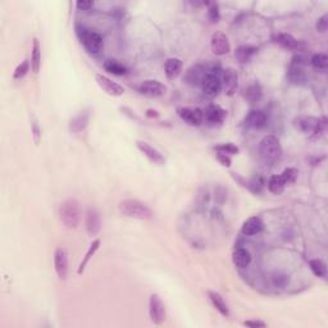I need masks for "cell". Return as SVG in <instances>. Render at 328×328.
I'll return each instance as SVG.
<instances>
[{
	"mask_svg": "<svg viewBox=\"0 0 328 328\" xmlns=\"http://www.w3.org/2000/svg\"><path fill=\"white\" fill-rule=\"evenodd\" d=\"M118 209L122 215L128 218H134V219L146 221V219H151V218H153V210H151L145 203L140 202V200H122L118 204Z\"/></svg>",
	"mask_w": 328,
	"mask_h": 328,
	"instance_id": "1",
	"label": "cell"
},
{
	"mask_svg": "<svg viewBox=\"0 0 328 328\" xmlns=\"http://www.w3.org/2000/svg\"><path fill=\"white\" fill-rule=\"evenodd\" d=\"M259 154L266 163L275 164L282 156V146L275 135H267L259 144Z\"/></svg>",
	"mask_w": 328,
	"mask_h": 328,
	"instance_id": "2",
	"label": "cell"
},
{
	"mask_svg": "<svg viewBox=\"0 0 328 328\" xmlns=\"http://www.w3.org/2000/svg\"><path fill=\"white\" fill-rule=\"evenodd\" d=\"M59 218L64 227L70 229L77 228L80 224L81 214H80V205L77 200L68 199L60 205L59 208Z\"/></svg>",
	"mask_w": 328,
	"mask_h": 328,
	"instance_id": "3",
	"label": "cell"
},
{
	"mask_svg": "<svg viewBox=\"0 0 328 328\" xmlns=\"http://www.w3.org/2000/svg\"><path fill=\"white\" fill-rule=\"evenodd\" d=\"M77 31V36L80 39L81 44L84 45V48L89 51L90 54H99L104 48V41L100 34L95 32V31L87 30L85 27H76Z\"/></svg>",
	"mask_w": 328,
	"mask_h": 328,
	"instance_id": "4",
	"label": "cell"
},
{
	"mask_svg": "<svg viewBox=\"0 0 328 328\" xmlns=\"http://www.w3.org/2000/svg\"><path fill=\"white\" fill-rule=\"evenodd\" d=\"M293 123H295V127L299 131H302L303 134L310 135L313 138H318L325 128V119H320L312 116L299 117L293 121Z\"/></svg>",
	"mask_w": 328,
	"mask_h": 328,
	"instance_id": "5",
	"label": "cell"
},
{
	"mask_svg": "<svg viewBox=\"0 0 328 328\" xmlns=\"http://www.w3.org/2000/svg\"><path fill=\"white\" fill-rule=\"evenodd\" d=\"M149 315H150L151 322L156 325H160L167 317L166 305H164L160 296L156 295V293L150 295V299H149Z\"/></svg>",
	"mask_w": 328,
	"mask_h": 328,
	"instance_id": "6",
	"label": "cell"
},
{
	"mask_svg": "<svg viewBox=\"0 0 328 328\" xmlns=\"http://www.w3.org/2000/svg\"><path fill=\"white\" fill-rule=\"evenodd\" d=\"M138 91L146 97H160L166 94L167 87L156 80H145L138 86Z\"/></svg>",
	"mask_w": 328,
	"mask_h": 328,
	"instance_id": "7",
	"label": "cell"
},
{
	"mask_svg": "<svg viewBox=\"0 0 328 328\" xmlns=\"http://www.w3.org/2000/svg\"><path fill=\"white\" fill-rule=\"evenodd\" d=\"M95 80H96V84L99 85L100 89L104 92H107L108 95H111V96L118 97L124 94V87L122 85L117 84L113 80L102 75V73H96L95 75Z\"/></svg>",
	"mask_w": 328,
	"mask_h": 328,
	"instance_id": "8",
	"label": "cell"
},
{
	"mask_svg": "<svg viewBox=\"0 0 328 328\" xmlns=\"http://www.w3.org/2000/svg\"><path fill=\"white\" fill-rule=\"evenodd\" d=\"M222 90L227 96H232L239 86V73L235 68H226L222 73Z\"/></svg>",
	"mask_w": 328,
	"mask_h": 328,
	"instance_id": "9",
	"label": "cell"
},
{
	"mask_svg": "<svg viewBox=\"0 0 328 328\" xmlns=\"http://www.w3.org/2000/svg\"><path fill=\"white\" fill-rule=\"evenodd\" d=\"M54 267H55V272L60 281H64L68 276V254L65 249L58 248L54 253Z\"/></svg>",
	"mask_w": 328,
	"mask_h": 328,
	"instance_id": "10",
	"label": "cell"
},
{
	"mask_svg": "<svg viewBox=\"0 0 328 328\" xmlns=\"http://www.w3.org/2000/svg\"><path fill=\"white\" fill-rule=\"evenodd\" d=\"M136 146H138L139 150L149 159V161H151L155 166H164L166 164V156L155 149L154 146H151L150 144L146 143V141H136Z\"/></svg>",
	"mask_w": 328,
	"mask_h": 328,
	"instance_id": "11",
	"label": "cell"
},
{
	"mask_svg": "<svg viewBox=\"0 0 328 328\" xmlns=\"http://www.w3.org/2000/svg\"><path fill=\"white\" fill-rule=\"evenodd\" d=\"M178 116L191 126H199L204 122V111L199 108H178Z\"/></svg>",
	"mask_w": 328,
	"mask_h": 328,
	"instance_id": "12",
	"label": "cell"
},
{
	"mask_svg": "<svg viewBox=\"0 0 328 328\" xmlns=\"http://www.w3.org/2000/svg\"><path fill=\"white\" fill-rule=\"evenodd\" d=\"M202 87L205 96L209 97V99H213V97H215L222 91L221 78H219V76L215 75V73H209L205 77V80L203 81Z\"/></svg>",
	"mask_w": 328,
	"mask_h": 328,
	"instance_id": "13",
	"label": "cell"
},
{
	"mask_svg": "<svg viewBox=\"0 0 328 328\" xmlns=\"http://www.w3.org/2000/svg\"><path fill=\"white\" fill-rule=\"evenodd\" d=\"M210 48H212L213 53L215 55H218V57L226 55V54H228L231 51L228 38L223 32L213 34L212 39H210Z\"/></svg>",
	"mask_w": 328,
	"mask_h": 328,
	"instance_id": "14",
	"label": "cell"
},
{
	"mask_svg": "<svg viewBox=\"0 0 328 328\" xmlns=\"http://www.w3.org/2000/svg\"><path fill=\"white\" fill-rule=\"evenodd\" d=\"M208 75H209V72L207 71L205 65L195 64L186 71L185 81L191 86H199L203 84V81L205 80Z\"/></svg>",
	"mask_w": 328,
	"mask_h": 328,
	"instance_id": "15",
	"label": "cell"
},
{
	"mask_svg": "<svg viewBox=\"0 0 328 328\" xmlns=\"http://www.w3.org/2000/svg\"><path fill=\"white\" fill-rule=\"evenodd\" d=\"M227 117V112L218 105H209L204 111V119L210 124H221Z\"/></svg>",
	"mask_w": 328,
	"mask_h": 328,
	"instance_id": "16",
	"label": "cell"
},
{
	"mask_svg": "<svg viewBox=\"0 0 328 328\" xmlns=\"http://www.w3.org/2000/svg\"><path fill=\"white\" fill-rule=\"evenodd\" d=\"M100 214L95 208H89L86 213V231L90 236H95L100 231Z\"/></svg>",
	"mask_w": 328,
	"mask_h": 328,
	"instance_id": "17",
	"label": "cell"
},
{
	"mask_svg": "<svg viewBox=\"0 0 328 328\" xmlns=\"http://www.w3.org/2000/svg\"><path fill=\"white\" fill-rule=\"evenodd\" d=\"M90 122V113L89 111L80 112L75 118H72L70 121V131L72 134H81L84 132L85 128L87 127Z\"/></svg>",
	"mask_w": 328,
	"mask_h": 328,
	"instance_id": "18",
	"label": "cell"
},
{
	"mask_svg": "<svg viewBox=\"0 0 328 328\" xmlns=\"http://www.w3.org/2000/svg\"><path fill=\"white\" fill-rule=\"evenodd\" d=\"M245 123L248 124L249 127H251V128L260 129L267 126L268 117L263 111H251L246 117V119H245Z\"/></svg>",
	"mask_w": 328,
	"mask_h": 328,
	"instance_id": "19",
	"label": "cell"
},
{
	"mask_svg": "<svg viewBox=\"0 0 328 328\" xmlns=\"http://www.w3.org/2000/svg\"><path fill=\"white\" fill-rule=\"evenodd\" d=\"M263 229V222L259 217H250L242 223L241 234L245 236H254Z\"/></svg>",
	"mask_w": 328,
	"mask_h": 328,
	"instance_id": "20",
	"label": "cell"
},
{
	"mask_svg": "<svg viewBox=\"0 0 328 328\" xmlns=\"http://www.w3.org/2000/svg\"><path fill=\"white\" fill-rule=\"evenodd\" d=\"M182 60L180 58H170L164 64V72L168 80H176L182 72Z\"/></svg>",
	"mask_w": 328,
	"mask_h": 328,
	"instance_id": "21",
	"label": "cell"
},
{
	"mask_svg": "<svg viewBox=\"0 0 328 328\" xmlns=\"http://www.w3.org/2000/svg\"><path fill=\"white\" fill-rule=\"evenodd\" d=\"M208 296H209V300L212 302L213 307L218 310V313L223 317H228L229 315V308L227 305L226 300L223 299V296L221 293L215 292V291H209L208 292Z\"/></svg>",
	"mask_w": 328,
	"mask_h": 328,
	"instance_id": "22",
	"label": "cell"
},
{
	"mask_svg": "<svg viewBox=\"0 0 328 328\" xmlns=\"http://www.w3.org/2000/svg\"><path fill=\"white\" fill-rule=\"evenodd\" d=\"M275 40L281 46L290 49V50H300L302 49V41H299L298 39H295L290 34H277L275 36Z\"/></svg>",
	"mask_w": 328,
	"mask_h": 328,
	"instance_id": "23",
	"label": "cell"
},
{
	"mask_svg": "<svg viewBox=\"0 0 328 328\" xmlns=\"http://www.w3.org/2000/svg\"><path fill=\"white\" fill-rule=\"evenodd\" d=\"M232 261H234V264L237 268L245 269L246 267L250 266L251 254L249 253V250H246V249L239 248L232 254Z\"/></svg>",
	"mask_w": 328,
	"mask_h": 328,
	"instance_id": "24",
	"label": "cell"
},
{
	"mask_svg": "<svg viewBox=\"0 0 328 328\" xmlns=\"http://www.w3.org/2000/svg\"><path fill=\"white\" fill-rule=\"evenodd\" d=\"M258 53V48L250 45H242L236 49L235 51V57L237 58L240 63H248L251 58Z\"/></svg>",
	"mask_w": 328,
	"mask_h": 328,
	"instance_id": "25",
	"label": "cell"
},
{
	"mask_svg": "<svg viewBox=\"0 0 328 328\" xmlns=\"http://www.w3.org/2000/svg\"><path fill=\"white\" fill-rule=\"evenodd\" d=\"M99 248H100V240L99 239L94 240V241H92V244L90 245L89 250H87L86 254H85L82 261L80 263V267H78V269H77V275H82V273H84L85 269H86V267H87V264H89V261L91 260L92 256L95 255V253L99 250Z\"/></svg>",
	"mask_w": 328,
	"mask_h": 328,
	"instance_id": "26",
	"label": "cell"
},
{
	"mask_svg": "<svg viewBox=\"0 0 328 328\" xmlns=\"http://www.w3.org/2000/svg\"><path fill=\"white\" fill-rule=\"evenodd\" d=\"M267 186H268L269 192H272L273 195H280V194H282L283 191H285L287 183H286L285 180L281 177V175H278V176L276 175V176H272V177L269 178Z\"/></svg>",
	"mask_w": 328,
	"mask_h": 328,
	"instance_id": "27",
	"label": "cell"
},
{
	"mask_svg": "<svg viewBox=\"0 0 328 328\" xmlns=\"http://www.w3.org/2000/svg\"><path fill=\"white\" fill-rule=\"evenodd\" d=\"M41 67V46L38 39H34L32 53H31V70L38 75Z\"/></svg>",
	"mask_w": 328,
	"mask_h": 328,
	"instance_id": "28",
	"label": "cell"
},
{
	"mask_svg": "<svg viewBox=\"0 0 328 328\" xmlns=\"http://www.w3.org/2000/svg\"><path fill=\"white\" fill-rule=\"evenodd\" d=\"M244 96H245V99L250 103L259 102V100L261 99V96H263V90H261L260 85L256 84V82L255 84L249 85V86L245 89Z\"/></svg>",
	"mask_w": 328,
	"mask_h": 328,
	"instance_id": "29",
	"label": "cell"
},
{
	"mask_svg": "<svg viewBox=\"0 0 328 328\" xmlns=\"http://www.w3.org/2000/svg\"><path fill=\"white\" fill-rule=\"evenodd\" d=\"M105 71H108L109 73H113L116 76H123L127 73L126 65L122 64L121 62L116 59H108L104 62Z\"/></svg>",
	"mask_w": 328,
	"mask_h": 328,
	"instance_id": "30",
	"label": "cell"
},
{
	"mask_svg": "<svg viewBox=\"0 0 328 328\" xmlns=\"http://www.w3.org/2000/svg\"><path fill=\"white\" fill-rule=\"evenodd\" d=\"M309 267L317 277H327V266H325V263L323 260H320V259H312L309 261Z\"/></svg>",
	"mask_w": 328,
	"mask_h": 328,
	"instance_id": "31",
	"label": "cell"
},
{
	"mask_svg": "<svg viewBox=\"0 0 328 328\" xmlns=\"http://www.w3.org/2000/svg\"><path fill=\"white\" fill-rule=\"evenodd\" d=\"M310 63H312V65L315 70L324 71L328 65V58L324 53H318L313 55Z\"/></svg>",
	"mask_w": 328,
	"mask_h": 328,
	"instance_id": "32",
	"label": "cell"
},
{
	"mask_svg": "<svg viewBox=\"0 0 328 328\" xmlns=\"http://www.w3.org/2000/svg\"><path fill=\"white\" fill-rule=\"evenodd\" d=\"M288 78H290L291 82L293 84H300L305 80V75L303 72L302 67H298V65H291L290 71H288Z\"/></svg>",
	"mask_w": 328,
	"mask_h": 328,
	"instance_id": "33",
	"label": "cell"
},
{
	"mask_svg": "<svg viewBox=\"0 0 328 328\" xmlns=\"http://www.w3.org/2000/svg\"><path fill=\"white\" fill-rule=\"evenodd\" d=\"M214 150L217 151V153H222V154H226V155H236V154H239V148H237L235 144L232 143H227V144H221V145L215 146Z\"/></svg>",
	"mask_w": 328,
	"mask_h": 328,
	"instance_id": "34",
	"label": "cell"
},
{
	"mask_svg": "<svg viewBox=\"0 0 328 328\" xmlns=\"http://www.w3.org/2000/svg\"><path fill=\"white\" fill-rule=\"evenodd\" d=\"M30 62L28 60H23V62L21 63V64L18 65V67L14 70V73H13V78L14 80H22V78L24 77V76L27 75V73L30 72Z\"/></svg>",
	"mask_w": 328,
	"mask_h": 328,
	"instance_id": "35",
	"label": "cell"
},
{
	"mask_svg": "<svg viewBox=\"0 0 328 328\" xmlns=\"http://www.w3.org/2000/svg\"><path fill=\"white\" fill-rule=\"evenodd\" d=\"M298 176H299V171L293 167L286 168V170H283V172L281 173V177L285 180V182L287 183V185L295 182V181L298 180Z\"/></svg>",
	"mask_w": 328,
	"mask_h": 328,
	"instance_id": "36",
	"label": "cell"
},
{
	"mask_svg": "<svg viewBox=\"0 0 328 328\" xmlns=\"http://www.w3.org/2000/svg\"><path fill=\"white\" fill-rule=\"evenodd\" d=\"M288 281H290L288 276L282 275V273H275V275L272 276V282H273V285L276 287H285L288 283Z\"/></svg>",
	"mask_w": 328,
	"mask_h": 328,
	"instance_id": "37",
	"label": "cell"
},
{
	"mask_svg": "<svg viewBox=\"0 0 328 328\" xmlns=\"http://www.w3.org/2000/svg\"><path fill=\"white\" fill-rule=\"evenodd\" d=\"M328 16L327 14H323L322 17H320L319 19L317 21V24H315V28H317L318 32H322L324 34L325 31H327V27H328Z\"/></svg>",
	"mask_w": 328,
	"mask_h": 328,
	"instance_id": "38",
	"label": "cell"
},
{
	"mask_svg": "<svg viewBox=\"0 0 328 328\" xmlns=\"http://www.w3.org/2000/svg\"><path fill=\"white\" fill-rule=\"evenodd\" d=\"M208 13H209V18L213 23H214V22H218V19H219V9H218L217 4H212Z\"/></svg>",
	"mask_w": 328,
	"mask_h": 328,
	"instance_id": "39",
	"label": "cell"
},
{
	"mask_svg": "<svg viewBox=\"0 0 328 328\" xmlns=\"http://www.w3.org/2000/svg\"><path fill=\"white\" fill-rule=\"evenodd\" d=\"M217 159L218 161L223 166V167H231V156L226 155V154L222 153H217Z\"/></svg>",
	"mask_w": 328,
	"mask_h": 328,
	"instance_id": "40",
	"label": "cell"
},
{
	"mask_svg": "<svg viewBox=\"0 0 328 328\" xmlns=\"http://www.w3.org/2000/svg\"><path fill=\"white\" fill-rule=\"evenodd\" d=\"M32 136H34V141H35V144L36 145H39L41 139V129L39 128V124L36 121L32 122Z\"/></svg>",
	"mask_w": 328,
	"mask_h": 328,
	"instance_id": "41",
	"label": "cell"
},
{
	"mask_svg": "<svg viewBox=\"0 0 328 328\" xmlns=\"http://www.w3.org/2000/svg\"><path fill=\"white\" fill-rule=\"evenodd\" d=\"M76 7L80 11H90L94 7V2H82V0H80V2L76 3Z\"/></svg>",
	"mask_w": 328,
	"mask_h": 328,
	"instance_id": "42",
	"label": "cell"
},
{
	"mask_svg": "<svg viewBox=\"0 0 328 328\" xmlns=\"http://www.w3.org/2000/svg\"><path fill=\"white\" fill-rule=\"evenodd\" d=\"M244 325H246V327H253V328H256V327H266L267 323H264L263 320H245L244 322Z\"/></svg>",
	"mask_w": 328,
	"mask_h": 328,
	"instance_id": "43",
	"label": "cell"
},
{
	"mask_svg": "<svg viewBox=\"0 0 328 328\" xmlns=\"http://www.w3.org/2000/svg\"><path fill=\"white\" fill-rule=\"evenodd\" d=\"M146 117H149V118H158L159 113L156 111H153V109H148L146 111Z\"/></svg>",
	"mask_w": 328,
	"mask_h": 328,
	"instance_id": "44",
	"label": "cell"
}]
</instances>
